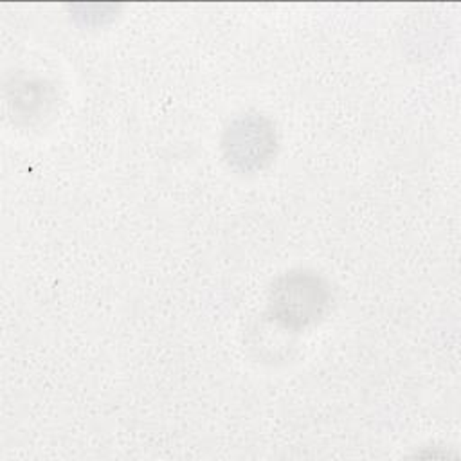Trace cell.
Wrapping results in <instances>:
<instances>
[{"label": "cell", "mask_w": 461, "mask_h": 461, "mask_svg": "<svg viewBox=\"0 0 461 461\" xmlns=\"http://www.w3.org/2000/svg\"><path fill=\"white\" fill-rule=\"evenodd\" d=\"M274 306L277 308L279 317L286 322L304 324L321 313V308L324 306V294L317 285V279L294 276L286 277L276 290Z\"/></svg>", "instance_id": "6da1fadb"}, {"label": "cell", "mask_w": 461, "mask_h": 461, "mask_svg": "<svg viewBox=\"0 0 461 461\" xmlns=\"http://www.w3.org/2000/svg\"><path fill=\"white\" fill-rule=\"evenodd\" d=\"M272 144L270 130L258 119L241 121L229 131V155L240 164H259Z\"/></svg>", "instance_id": "7a4b0ae2"}]
</instances>
